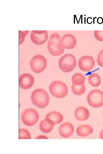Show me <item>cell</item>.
<instances>
[{"label":"cell","instance_id":"cell-1","mask_svg":"<svg viewBox=\"0 0 103 154\" xmlns=\"http://www.w3.org/2000/svg\"><path fill=\"white\" fill-rule=\"evenodd\" d=\"M31 101L33 104L39 108H44L48 104L49 96L44 90L37 89L34 90L31 96Z\"/></svg>","mask_w":103,"mask_h":154},{"label":"cell","instance_id":"cell-2","mask_svg":"<svg viewBox=\"0 0 103 154\" xmlns=\"http://www.w3.org/2000/svg\"><path fill=\"white\" fill-rule=\"evenodd\" d=\"M47 47L50 53L54 56L60 55L64 51L61 43L60 36L56 33L51 35L48 42Z\"/></svg>","mask_w":103,"mask_h":154},{"label":"cell","instance_id":"cell-3","mask_svg":"<svg viewBox=\"0 0 103 154\" xmlns=\"http://www.w3.org/2000/svg\"><path fill=\"white\" fill-rule=\"evenodd\" d=\"M60 69L65 72H69L76 67V60L75 56L70 54H66L62 56L58 62Z\"/></svg>","mask_w":103,"mask_h":154},{"label":"cell","instance_id":"cell-4","mask_svg":"<svg viewBox=\"0 0 103 154\" xmlns=\"http://www.w3.org/2000/svg\"><path fill=\"white\" fill-rule=\"evenodd\" d=\"M49 91L51 94L58 98H63L66 96L68 92L66 85L61 81H55L50 84Z\"/></svg>","mask_w":103,"mask_h":154},{"label":"cell","instance_id":"cell-5","mask_svg":"<svg viewBox=\"0 0 103 154\" xmlns=\"http://www.w3.org/2000/svg\"><path fill=\"white\" fill-rule=\"evenodd\" d=\"M87 100L91 107L99 108L103 106V92L98 89L92 90L88 93Z\"/></svg>","mask_w":103,"mask_h":154},{"label":"cell","instance_id":"cell-6","mask_svg":"<svg viewBox=\"0 0 103 154\" xmlns=\"http://www.w3.org/2000/svg\"><path fill=\"white\" fill-rule=\"evenodd\" d=\"M31 69L35 73H39L45 68L47 62L46 59L42 55H36L33 57L30 63Z\"/></svg>","mask_w":103,"mask_h":154},{"label":"cell","instance_id":"cell-7","mask_svg":"<svg viewBox=\"0 0 103 154\" xmlns=\"http://www.w3.org/2000/svg\"><path fill=\"white\" fill-rule=\"evenodd\" d=\"M39 116L34 109L29 108L23 111L21 115V119L25 125L31 126L34 125L38 121Z\"/></svg>","mask_w":103,"mask_h":154},{"label":"cell","instance_id":"cell-8","mask_svg":"<svg viewBox=\"0 0 103 154\" xmlns=\"http://www.w3.org/2000/svg\"><path fill=\"white\" fill-rule=\"evenodd\" d=\"M94 58L90 56H85L79 59L78 65L80 69L82 71L88 72L92 70L95 65Z\"/></svg>","mask_w":103,"mask_h":154},{"label":"cell","instance_id":"cell-9","mask_svg":"<svg viewBox=\"0 0 103 154\" xmlns=\"http://www.w3.org/2000/svg\"><path fill=\"white\" fill-rule=\"evenodd\" d=\"M30 38L32 42L37 45L45 42L48 38V34L45 30H33L31 33Z\"/></svg>","mask_w":103,"mask_h":154},{"label":"cell","instance_id":"cell-10","mask_svg":"<svg viewBox=\"0 0 103 154\" xmlns=\"http://www.w3.org/2000/svg\"><path fill=\"white\" fill-rule=\"evenodd\" d=\"M34 81V79L32 75L25 73L21 75L19 77V86L23 89H28L32 86Z\"/></svg>","mask_w":103,"mask_h":154},{"label":"cell","instance_id":"cell-11","mask_svg":"<svg viewBox=\"0 0 103 154\" xmlns=\"http://www.w3.org/2000/svg\"><path fill=\"white\" fill-rule=\"evenodd\" d=\"M61 44L64 48L68 49L74 48L76 44V40L74 36L70 34L64 35L61 40Z\"/></svg>","mask_w":103,"mask_h":154},{"label":"cell","instance_id":"cell-12","mask_svg":"<svg viewBox=\"0 0 103 154\" xmlns=\"http://www.w3.org/2000/svg\"><path fill=\"white\" fill-rule=\"evenodd\" d=\"M74 130L73 125L69 122H66L60 125L59 129V132L62 136L67 138L72 135Z\"/></svg>","mask_w":103,"mask_h":154},{"label":"cell","instance_id":"cell-13","mask_svg":"<svg viewBox=\"0 0 103 154\" xmlns=\"http://www.w3.org/2000/svg\"><path fill=\"white\" fill-rule=\"evenodd\" d=\"M74 115L77 120L84 121L88 119L89 116V112L87 109L82 106H80L76 110Z\"/></svg>","mask_w":103,"mask_h":154},{"label":"cell","instance_id":"cell-14","mask_svg":"<svg viewBox=\"0 0 103 154\" xmlns=\"http://www.w3.org/2000/svg\"><path fill=\"white\" fill-rule=\"evenodd\" d=\"M54 123L51 120L47 119L42 120L40 123L39 127L40 130L45 133L51 131L54 126Z\"/></svg>","mask_w":103,"mask_h":154},{"label":"cell","instance_id":"cell-15","mask_svg":"<svg viewBox=\"0 0 103 154\" xmlns=\"http://www.w3.org/2000/svg\"><path fill=\"white\" fill-rule=\"evenodd\" d=\"M93 130L92 127L88 125H84L79 126L77 128V135L81 137H86L91 134Z\"/></svg>","mask_w":103,"mask_h":154},{"label":"cell","instance_id":"cell-16","mask_svg":"<svg viewBox=\"0 0 103 154\" xmlns=\"http://www.w3.org/2000/svg\"><path fill=\"white\" fill-rule=\"evenodd\" d=\"M45 118L51 120L54 124H57L62 121L63 117L59 112L54 111L49 113L46 115Z\"/></svg>","mask_w":103,"mask_h":154},{"label":"cell","instance_id":"cell-17","mask_svg":"<svg viewBox=\"0 0 103 154\" xmlns=\"http://www.w3.org/2000/svg\"><path fill=\"white\" fill-rule=\"evenodd\" d=\"M88 80L89 84L94 87L99 86L101 82V78L99 76L95 73L91 74L88 77Z\"/></svg>","mask_w":103,"mask_h":154},{"label":"cell","instance_id":"cell-18","mask_svg":"<svg viewBox=\"0 0 103 154\" xmlns=\"http://www.w3.org/2000/svg\"><path fill=\"white\" fill-rule=\"evenodd\" d=\"M85 80V77L80 73H76L73 75L72 77V82L75 85H80L84 84Z\"/></svg>","mask_w":103,"mask_h":154},{"label":"cell","instance_id":"cell-19","mask_svg":"<svg viewBox=\"0 0 103 154\" xmlns=\"http://www.w3.org/2000/svg\"><path fill=\"white\" fill-rule=\"evenodd\" d=\"M72 92L75 95H81L85 92L86 87L85 84L77 85L72 84L71 87Z\"/></svg>","mask_w":103,"mask_h":154},{"label":"cell","instance_id":"cell-20","mask_svg":"<svg viewBox=\"0 0 103 154\" xmlns=\"http://www.w3.org/2000/svg\"><path fill=\"white\" fill-rule=\"evenodd\" d=\"M19 139H31L30 133L25 129H19Z\"/></svg>","mask_w":103,"mask_h":154},{"label":"cell","instance_id":"cell-21","mask_svg":"<svg viewBox=\"0 0 103 154\" xmlns=\"http://www.w3.org/2000/svg\"><path fill=\"white\" fill-rule=\"evenodd\" d=\"M94 36L96 39L98 41H103V30H95Z\"/></svg>","mask_w":103,"mask_h":154},{"label":"cell","instance_id":"cell-22","mask_svg":"<svg viewBox=\"0 0 103 154\" xmlns=\"http://www.w3.org/2000/svg\"><path fill=\"white\" fill-rule=\"evenodd\" d=\"M97 62L99 66L103 67V49L99 53L97 57Z\"/></svg>","mask_w":103,"mask_h":154},{"label":"cell","instance_id":"cell-23","mask_svg":"<svg viewBox=\"0 0 103 154\" xmlns=\"http://www.w3.org/2000/svg\"><path fill=\"white\" fill-rule=\"evenodd\" d=\"M26 31H25L24 33H22V32L21 31L22 34H21V33L20 31H19V32L21 33H19V44H21L22 43V42H23L25 36L27 35V33L28 32V31H27V32L25 33Z\"/></svg>","mask_w":103,"mask_h":154},{"label":"cell","instance_id":"cell-24","mask_svg":"<svg viewBox=\"0 0 103 154\" xmlns=\"http://www.w3.org/2000/svg\"><path fill=\"white\" fill-rule=\"evenodd\" d=\"M97 23L99 24H101L103 23V19L101 17H99L97 20Z\"/></svg>","mask_w":103,"mask_h":154},{"label":"cell","instance_id":"cell-25","mask_svg":"<svg viewBox=\"0 0 103 154\" xmlns=\"http://www.w3.org/2000/svg\"><path fill=\"white\" fill-rule=\"evenodd\" d=\"M48 138L44 135H40L38 136L35 139H48Z\"/></svg>","mask_w":103,"mask_h":154},{"label":"cell","instance_id":"cell-26","mask_svg":"<svg viewBox=\"0 0 103 154\" xmlns=\"http://www.w3.org/2000/svg\"><path fill=\"white\" fill-rule=\"evenodd\" d=\"M100 137L101 139H103V129L100 131Z\"/></svg>","mask_w":103,"mask_h":154},{"label":"cell","instance_id":"cell-27","mask_svg":"<svg viewBox=\"0 0 103 154\" xmlns=\"http://www.w3.org/2000/svg\"><path fill=\"white\" fill-rule=\"evenodd\" d=\"M102 88L103 89V85H102Z\"/></svg>","mask_w":103,"mask_h":154}]
</instances>
